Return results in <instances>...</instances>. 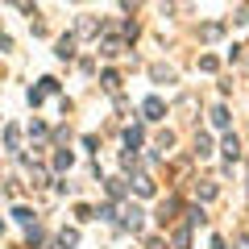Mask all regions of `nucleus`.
I'll use <instances>...</instances> for the list:
<instances>
[{
  "instance_id": "nucleus-2",
  "label": "nucleus",
  "mask_w": 249,
  "mask_h": 249,
  "mask_svg": "<svg viewBox=\"0 0 249 249\" xmlns=\"http://www.w3.org/2000/svg\"><path fill=\"white\" fill-rule=\"evenodd\" d=\"M196 154H199V158H208V154H212V142H208V137H199V142H196Z\"/></svg>"
},
{
  "instance_id": "nucleus-3",
  "label": "nucleus",
  "mask_w": 249,
  "mask_h": 249,
  "mask_svg": "<svg viewBox=\"0 0 249 249\" xmlns=\"http://www.w3.org/2000/svg\"><path fill=\"white\" fill-rule=\"evenodd\" d=\"M212 124H220V129H224V124H229V112H224V108H216V112H212Z\"/></svg>"
},
{
  "instance_id": "nucleus-1",
  "label": "nucleus",
  "mask_w": 249,
  "mask_h": 249,
  "mask_svg": "<svg viewBox=\"0 0 249 249\" xmlns=\"http://www.w3.org/2000/svg\"><path fill=\"white\" fill-rule=\"evenodd\" d=\"M162 116V100H145V121H158Z\"/></svg>"
}]
</instances>
